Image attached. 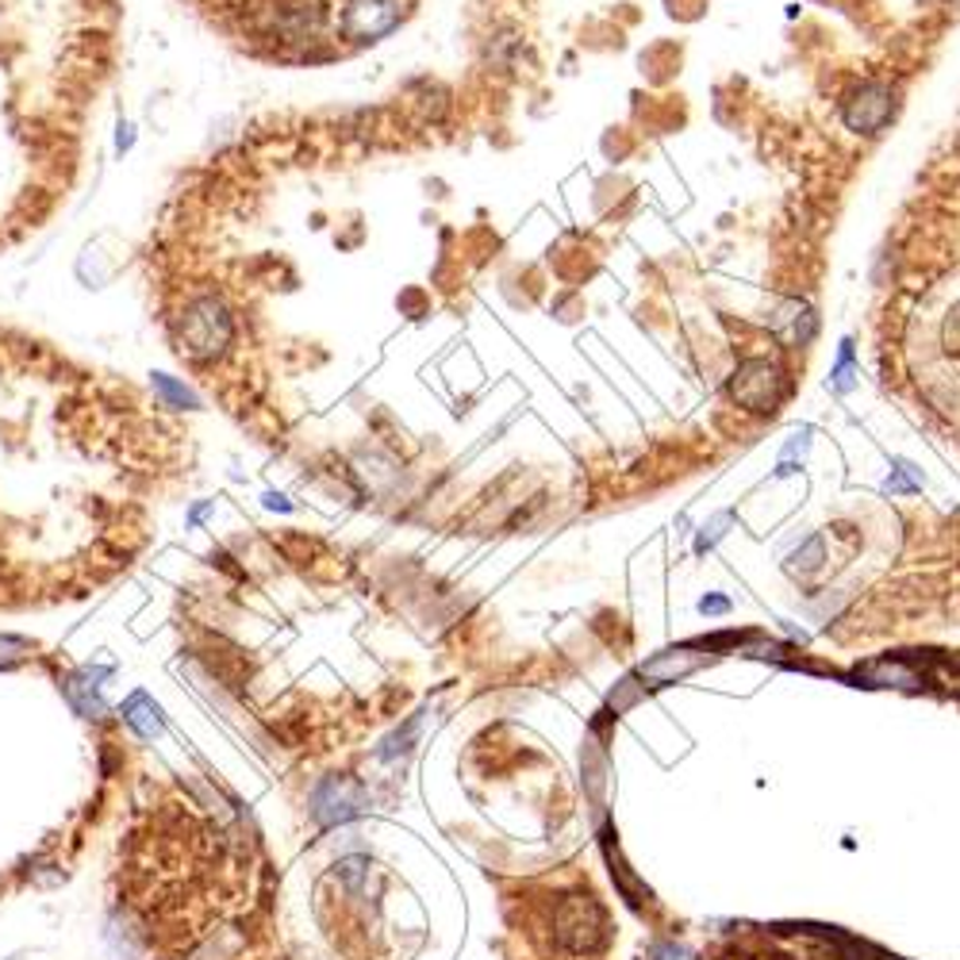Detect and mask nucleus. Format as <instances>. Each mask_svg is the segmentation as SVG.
<instances>
[{
  "instance_id": "obj_2",
  "label": "nucleus",
  "mask_w": 960,
  "mask_h": 960,
  "mask_svg": "<svg viewBox=\"0 0 960 960\" xmlns=\"http://www.w3.org/2000/svg\"><path fill=\"white\" fill-rule=\"evenodd\" d=\"M177 335V350L181 358L196 361V365H212L227 353V346L235 343V320L231 308L219 297L204 292V297H192L189 304L181 308L173 323Z\"/></svg>"
},
{
  "instance_id": "obj_4",
  "label": "nucleus",
  "mask_w": 960,
  "mask_h": 960,
  "mask_svg": "<svg viewBox=\"0 0 960 960\" xmlns=\"http://www.w3.org/2000/svg\"><path fill=\"white\" fill-rule=\"evenodd\" d=\"M891 116H896V93L888 85H876V81L856 85L841 105V120L856 135H880L891 123Z\"/></svg>"
},
{
  "instance_id": "obj_11",
  "label": "nucleus",
  "mask_w": 960,
  "mask_h": 960,
  "mask_svg": "<svg viewBox=\"0 0 960 960\" xmlns=\"http://www.w3.org/2000/svg\"><path fill=\"white\" fill-rule=\"evenodd\" d=\"M27 653H32V641H27V638H9V634L0 638V669H9V664L24 661Z\"/></svg>"
},
{
  "instance_id": "obj_5",
  "label": "nucleus",
  "mask_w": 960,
  "mask_h": 960,
  "mask_svg": "<svg viewBox=\"0 0 960 960\" xmlns=\"http://www.w3.org/2000/svg\"><path fill=\"white\" fill-rule=\"evenodd\" d=\"M400 24V0H353L343 16V32L358 43H373Z\"/></svg>"
},
{
  "instance_id": "obj_14",
  "label": "nucleus",
  "mask_w": 960,
  "mask_h": 960,
  "mask_svg": "<svg viewBox=\"0 0 960 960\" xmlns=\"http://www.w3.org/2000/svg\"><path fill=\"white\" fill-rule=\"evenodd\" d=\"M699 608H704V611H727V600H704Z\"/></svg>"
},
{
  "instance_id": "obj_7",
  "label": "nucleus",
  "mask_w": 960,
  "mask_h": 960,
  "mask_svg": "<svg viewBox=\"0 0 960 960\" xmlns=\"http://www.w3.org/2000/svg\"><path fill=\"white\" fill-rule=\"evenodd\" d=\"M365 807V792H361L353 780H343V777H331L323 780L320 788H315L312 795V811L320 823H346V818H353L358 811Z\"/></svg>"
},
{
  "instance_id": "obj_9",
  "label": "nucleus",
  "mask_w": 960,
  "mask_h": 960,
  "mask_svg": "<svg viewBox=\"0 0 960 960\" xmlns=\"http://www.w3.org/2000/svg\"><path fill=\"white\" fill-rule=\"evenodd\" d=\"M123 719H128L143 737H158L161 727H166V719H161V707L154 704L146 692H135V696L123 704Z\"/></svg>"
},
{
  "instance_id": "obj_13",
  "label": "nucleus",
  "mask_w": 960,
  "mask_h": 960,
  "mask_svg": "<svg viewBox=\"0 0 960 960\" xmlns=\"http://www.w3.org/2000/svg\"><path fill=\"white\" fill-rule=\"evenodd\" d=\"M646 960H696L692 957L688 949H684V945H676V941H661V945H653V949H649V957Z\"/></svg>"
},
{
  "instance_id": "obj_10",
  "label": "nucleus",
  "mask_w": 960,
  "mask_h": 960,
  "mask_svg": "<svg viewBox=\"0 0 960 960\" xmlns=\"http://www.w3.org/2000/svg\"><path fill=\"white\" fill-rule=\"evenodd\" d=\"M154 393L161 396V400L169 404V408H196V393H192L189 384H181V381H173V376L169 373H154Z\"/></svg>"
},
{
  "instance_id": "obj_8",
  "label": "nucleus",
  "mask_w": 960,
  "mask_h": 960,
  "mask_svg": "<svg viewBox=\"0 0 960 960\" xmlns=\"http://www.w3.org/2000/svg\"><path fill=\"white\" fill-rule=\"evenodd\" d=\"M108 676V669H100V672H81V676H73L70 684H65V696H70V704L77 707L81 715H85V719H100V715H105V704H100V696H96V692H100V684L96 681H105Z\"/></svg>"
},
{
  "instance_id": "obj_6",
  "label": "nucleus",
  "mask_w": 960,
  "mask_h": 960,
  "mask_svg": "<svg viewBox=\"0 0 960 960\" xmlns=\"http://www.w3.org/2000/svg\"><path fill=\"white\" fill-rule=\"evenodd\" d=\"M557 934L573 949H592L603 937V911L592 899H568L557 911Z\"/></svg>"
},
{
  "instance_id": "obj_1",
  "label": "nucleus",
  "mask_w": 960,
  "mask_h": 960,
  "mask_svg": "<svg viewBox=\"0 0 960 960\" xmlns=\"http://www.w3.org/2000/svg\"><path fill=\"white\" fill-rule=\"evenodd\" d=\"M914 384L945 419L960 427V269L934 285L907 335Z\"/></svg>"
},
{
  "instance_id": "obj_12",
  "label": "nucleus",
  "mask_w": 960,
  "mask_h": 960,
  "mask_svg": "<svg viewBox=\"0 0 960 960\" xmlns=\"http://www.w3.org/2000/svg\"><path fill=\"white\" fill-rule=\"evenodd\" d=\"M818 565H823V538H811L807 550L792 557V568H800V573H815Z\"/></svg>"
},
{
  "instance_id": "obj_3",
  "label": "nucleus",
  "mask_w": 960,
  "mask_h": 960,
  "mask_svg": "<svg viewBox=\"0 0 960 960\" xmlns=\"http://www.w3.org/2000/svg\"><path fill=\"white\" fill-rule=\"evenodd\" d=\"M730 396L753 416H772L788 400V373L768 358H749L730 376Z\"/></svg>"
}]
</instances>
